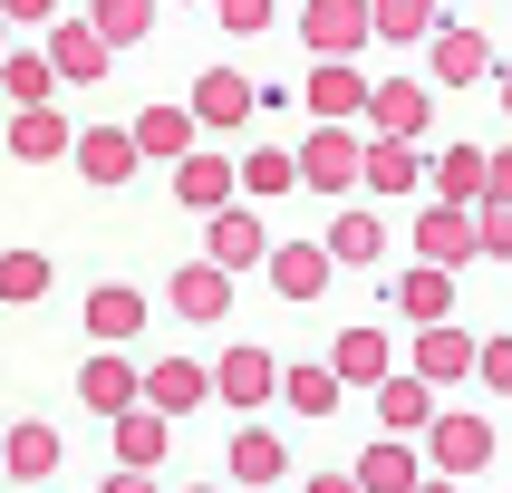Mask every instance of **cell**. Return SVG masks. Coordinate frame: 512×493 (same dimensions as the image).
Here are the masks:
<instances>
[{
  "mask_svg": "<svg viewBox=\"0 0 512 493\" xmlns=\"http://www.w3.org/2000/svg\"><path fill=\"white\" fill-rule=\"evenodd\" d=\"M300 174H310V194H358L368 184V116H319L300 136Z\"/></svg>",
  "mask_w": 512,
  "mask_h": 493,
  "instance_id": "cell-2",
  "label": "cell"
},
{
  "mask_svg": "<svg viewBox=\"0 0 512 493\" xmlns=\"http://www.w3.org/2000/svg\"><path fill=\"white\" fill-rule=\"evenodd\" d=\"M261 271H271V290H281V300H300V310H310L319 290H329V271H339V252H329V232H319V242H271V261H261Z\"/></svg>",
  "mask_w": 512,
  "mask_h": 493,
  "instance_id": "cell-19",
  "label": "cell"
},
{
  "mask_svg": "<svg viewBox=\"0 0 512 493\" xmlns=\"http://www.w3.org/2000/svg\"><path fill=\"white\" fill-rule=\"evenodd\" d=\"M136 397H145V368L126 358V339H97L87 368H78V406L87 416H116V406H136Z\"/></svg>",
  "mask_w": 512,
  "mask_h": 493,
  "instance_id": "cell-9",
  "label": "cell"
},
{
  "mask_svg": "<svg viewBox=\"0 0 512 493\" xmlns=\"http://www.w3.org/2000/svg\"><path fill=\"white\" fill-rule=\"evenodd\" d=\"M58 87H68V78H58L49 39H29V29H20V39L0 49V97H10V107H39V97H58Z\"/></svg>",
  "mask_w": 512,
  "mask_h": 493,
  "instance_id": "cell-23",
  "label": "cell"
},
{
  "mask_svg": "<svg viewBox=\"0 0 512 493\" xmlns=\"http://www.w3.org/2000/svg\"><path fill=\"white\" fill-rule=\"evenodd\" d=\"M126 126H136L145 165H174V155H194V145H203V116H194V97H165V107H136Z\"/></svg>",
  "mask_w": 512,
  "mask_h": 493,
  "instance_id": "cell-21",
  "label": "cell"
},
{
  "mask_svg": "<svg viewBox=\"0 0 512 493\" xmlns=\"http://www.w3.org/2000/svg\"><path fill=\"white\" fill-rule=\"evenodd\" d=\"M368 397H377V426H387V435H426L435 426V377H416V368L377 377Z\"/></svg>",
  "mask_w": 512,
  "mask_h": 493,
  "instance_id": "cell-28",
  "label": "cell"
},
{
  "mask_svg": "<svg viewBox=\"0 0 512 493\" xmlns=\"http://www.w3.org/2000/svg\"><path fill=\"white\" fill-rule=\"evenodd\" d=\"M493 68H503L493 39H484V29H464V20H445V29L426 39V78H435V87H484Z\"/></svg>",
  "mask_w": 512,
  "mask_h": 493,
  "instance_id": "cell-13",
  "label": "cell"
},
{
  "mask_svg": "<svg viewBox=\"0 0 512 493\" xmlns=\"http://www.w3.org/2000/svg\"><path fill=\"white\" fill-rule=\"evenodd\" d=\"M300 49H310V58L377 49V10H368V0H300Z\"/></svg>",
  "mask_w": 512,
  "mask_h": 493,
  "instance_id": "cell-6",
  "label": "cell"
},
{
  "mask_svg": "<svg viewBox=\"0 0 512 493\" xmlns=\"http://www.w3.org/2000/svg\"><path fill=\"white\" fill-rule=\"evenodd\" d=\"M87 339H126L136 348L145 339V290L136 281H97L87 290Z\"/></svg>",
  "mask_w": 512,
  "mask_h": 493,
  "instance_id": "cell-32",
  "label": "cell"
},
{
  "mask_svg": "<svg viewBox=\"0 0 512 493\" xmlns=\"http://www.w3.org/2000/svg\"><path fill=\"white\" fill-rule=\"evenodd\" d=\"M329 368H339L348 387H377V377H397V339H387L377 319H348L339 339H329Z\"/></svg>",
  "mask_w": 512,
  "mask_h": 493,
  "instance_id": "cell-24",
  "label": "cell"
},
{
  "mask_svg": "<svg viewBox=\"0 0 512 493\" xmlns=\"http://www.w3.org/2000/svg\"><path fill=\"white\" fill-rule=\"evenodd\" d=\"M426 435H387L377 426V445L358 455V493H426Z\"/></svg>",
  "mask_w": 512,
  "mask_h": 493,
  "instance_id": "cell-11",
  "label": "cell"
},
{
  "mask_svg": "<svg viewBox=\"0 0 512 493\" xmlns=\"http://www.w3.org/2000/svg\"><path fill=\"white\" fill-rule=\"evenodd\" d=\"M87 20L107 29L116 49H145V39H155V20H165V0H87Z\"/></svg>",
  "mask_w": 512,
  "mask_h": 493,
  "instance_id": "cell-36",
  "label": "cell"
},
{
  "mask_svg": "<svg viewBox=\"0 0 512 493\" xmlns=\"http://www.w3.org/2000/svg\"><path fill=\"white\" fill-rule=\"evenodd\" d=\"M368 10H377V39H387V49H426L435 29H445L435 0H368Z\"/></svg>",
  "mask_w": 512,
  "mask_h": 493,
  "instance_id": "cell-35",
  "label": "cell"
},
{
  "mask_svg": "<svg viewBox=\"0 0 512 493\" xmlns=\"http://www.w3.org/2000/svg\"><path fill=\"white\" fill-rule=\"evenodd\" d=\"M213 20H223V39H261L281 20V0H213Z\"/></svg>",
  "mask_w": 512,
  "mask_h": 493,
  "instance_id": "cell-37",
  "label": "cell"
},
{
  "mask_svg": "<svg viewBox=\"0 0 512 493\" xmlns=\"http://www.w3.org/2000/svg\"><path fill=\"white\" fill-rule=\"evenodd\" d=\"M194 116H203V136H242L261 116V87L242 68H194Z\"/></svg>",
  "mask_w": 512,
  "mask_h": 493,
  "instance_id": "cell-12",
  "label": "cell"
},
{
  "mask_svg": "<svg viewBox=\"0 0 512 493\" xmlns=\"http://www.w3.org/2000/svg\"><path fill=\"white\" fill-rule=\"evenodd\" d=\"M271 242H281V232L261 223L252 194H232V203H213V213H203V252L223 261V271H261V261H271Z\"/></svg>",
  "mask_w": 512,
  "mask_h": 493,
  "instance_id": "cell-4",
  "label": "cell"
},
{
  "mask_svg": "<svg viewBox=\"0 0 512 493\" xmlns=\"http://www.w3.org/2000/svg\"><path fill=\"white\" fill-rule=\"evenodd\" d=\"M165 10H213V0H165Z\"/></svg>",
  "mask_w": 512,
  "mask_h": 493,
  "instance_id": "cell-43",
  "label": "cell"
},
{
  "mask_svg": "<svg viewBox=\"0 0 512 493\" xmlns=\"http://www.w3.org/2000/svg\"><path fill=\"white\" fill-rule=\"evenodd\" d=\"M58 455H68V435L39 426V416L0 435V474H10V484H58Z\"/></svg>",
  "mask_w": 512,
  "mask_h": 493,
  "instance_id": "cell-27",
  "label": "cell"
},
{
  "mask_svg": "<svg viewBox=\"0 0 512 493\" xmlns=\"http://www.w3.org/2000/svg\"><path fill=\"white\" fill-rule=\"evenodd\" d=\"M39 39H49V58H58V78H68V87H107V78H116V58H126V49L107 39V29L87 20V10H78V20L58 10V20L39 29Z\"/></svg>",
  "mask_w": 512,
  "mask_h": 493,
  "instance_id": "cell-5",
  "label": "cell"
},
{
  "mask_svg": "<svg viewBox=\"0 0 512 493\" xmlns=\"http://www.w3.org/2000/svg\"><path fill=\"white\" fill-rule=\"evenodd\" d=\"M68 165H78L97 194H116V184H136L145 145H136V126H78V155H68Z\"/></svg>",
  "mask_w": 512,
  "mask_h": 493,
  "instance_id": "cell-16",
  "label": "cell"
},
{
  "mask_svg": "<svg viewBox=\"0 0 512 493\" xmlns=\"http://www.w3.org/2000/svg\"><path fill=\"white\" fill-rule=\"evenodd\" d=\"M213 397H223L232 416H261V406L281 397V358H271V348H252V339H232L223 358H213Z\"/></svg>",
  "mask_w": 512,
  "mask_h": 493,
  "instance_id": "cell-7",
  "label": "cell"
},
{
  "mask_svg": "<svg viewBox=\"0 0 512 493\" xmlns=\"http://www.w3.org/2000/svg\"><path fill=\"white\" fill-rule=\"evenodd\" d=\"M232 281H242V271H223V261L203 252V261H184V271L165 281V310L194 319V329H213V319H232Z\"/></svg>",
  "mask_w": 512,
  "mask_h": 493,
  "instance_id": "cell-14",
  "label": "cell"
},
{
  "mask_svg": "<svg viewBox=\"0 0 512 493\" xmlns=\"http://www.w3.org/2000/svg\"><path fill=\"white\" fill-rule=\"evenodd\" d=\"M174 203H184V213H213V203H232L242 194V155H232V145H194V155H174Z\"/></svg>",
  "mask_w": 512,
  "mask_h": 493,
  "instance_id": "cell-8",
  "label": "cell"
},
{
  "mask_svg": "<svg viewBox=\"0 0 512 493\" xmlns=\"http://www.w3.org/2000/svg\"><path fill=\"white\" fill-rule=\"evenodd\" d=\"M484 203H512V145H493V174H484Z\"/></svg>",
  "mask_w": 512,
  "mask_h": 493,
  "instance_id": "cell-40",
  "label": "cell"
},
{
  "mask_svg": "<svg viewBox=\"0 0 512 493\" xmlns=\"http://www.w3.org/2000/svg\"><path fill=\"white\" fill-rule=\"evenodd\" d=\"M493 97H503V116H512V68H493Z\"/></svg>",
  "mask_w": 512,
  "mask_h": 493,
  "instance_id": "cell-42",
  "label": "cell"
},
{
  "mask_svg": "<svg viewBox=\"0 0 512 493\" xmlns=\"http://www.w3.org/2000/svg\"><path fill=\"white\" fill-rule=\"evenodd\" d=\"M435 126V87L426 78H377L368 87V136H426Z\"/></svg>",
  "mask_w": 512,
  "mask_h": 493,
  "instance_id": "cell-22",
  "label": "cell"
},
{
  "mask_svg": "<svg viewBox=\"0 0 512 493\" xmlns=\"http://www.w3.org/2000/svg\"><path fill=\"white\" fill-rule=\"evenodd\" d=\"M358 194H377V203L426 194V136H368V184Z\"/></svg>",
  "mask_w": 512,
  "mask_h": 493,
  "instance_id": "cell-17",
  "label": "cell"
},
{
  "mask_svg": "<svg viewBox=\"0 0 512 493\" xmlns=\"http://www.w3.org/2000/svg\"><path fill=\"white\" fill-rule=\"evenodd\" d=\"M484 174H493V145H435V155H426V194L484 203Z\"/></svg>",
  "mask_w": 512,
  "mask_h": 493,
  "instance_id": "cell-29",
  "label": "cell"
},
{
  "mask_svg": "<svg viewBox=\"0 0 512 493\" xmlns=\"http://www.w3.org/2000/svg\"><path fill=\"white\" fill-rule=\"evenodd\" d=\"M145 397L165 406V416H194V406L213 397V368H203V358H145Z\"/></svg>",
  "mask_w": 512,
  "mask_h": 493,
  "instance_id": "cell-33",
  "label": "cell"
},
{
  "mask_svg": "<svg viewBox=\"0 0 512 493\" xmlns=\"http://www.w3.org/2000/svg\"><path fill=\"white\" fill-rule=\"evenodd\" d=\"M493 455H503V435H493L474 406H435V426H426V474L435 484H484Z\"/></svg>",
  "mask_w": 512,
  "mask_h": 493,
  "instance_id": "cell-1",
  "label": "cell"
},
{
  "mask_svg": "<svg viewBox=\"0 0 512 493\" xmlns=\"http://www.w3.org/2000/svg\"><path fill=\"white\" fill-rule=\"evenodd\" d=\"M474 387H484V397H512V329H503V339H484V358H474Z\"/></svg>",
  "mask_w": 512,
  "mask_h": 493,
  "instance_id": "cell-38",
  "label": "cell"
},
{
  "mask_svg": "<svg viewBox=\"0 0 512 493\" xmlns=\"http://www.w3.org/2000/svg\"><path fill=\"white\" fill-rule=\"evenodd\" d=\"M300 184H310L300 174V145H242V194L252 203H290Z\"/></svg>",
  "mask_w": 512,
  "mask_h": 493,
  "instance_id": "cell-31",
  "label": "cell"
},
{
  "mask_svg": "<svg viewBox=\"0 0 512 493\" xmlns=\"http://www.w3.org/2000/svg\"><path fill=\"white\" fill-rule=\"evenodd\" d=\"M484 261H512V203H484Z\"/></svg>",
  "mask_w": 512,
  "mask_h": 493,
  "instance_id": "cell-39",
  "label": "cell"
},
{
  "mask_svg": "<svg viewBox=\"0 0 512 493\" xmlns=\"http://www.w3.org/2000/svg\"><path fill=\"white\" fill-rule=\"evenodd\" d=\"M329 252H339V271H377L387 261V223H377V194H339V223H329Z\"/></svg>",
  "mask_w": 512,
  "mask_h": 493,
  "instance_id": "cell-25",
  "label": "cell"
},
{
  "mask_svg": "<svg viewBox=\"0 0 512 493\" xmlns=\"http://www.w3.org/2000/svg\"><path fill=\"white\" fill-rule=\"evenodd\" d=\"M10 155H20V165H68V155H78V126L58 116V97L10 107Z\"/></svg>",
  "mask_w": 512,
  "mask_h": 493,
  "instance_id": "cell-18",
  "label": "cell"
},
{
  "mask_svg": "<svg viewBox=\"0 0 512 493\" xmlns=\"http://www.w3.org/2000/svg\"><path fill=\"white\" fill-rule=\"evenodd\" d=\"M474 358H484V339H474L464 319H426V329H416V348H406V368L435 377V387H464V377H474Z\"/></svg>",
  "mask_w": 512,
  "mask_h": 493,
  "instance_id": "cell-10",
  "label": "cell"
},
{
  "mask_svg": "<svg viewBox=\"0 0 512 493\" xmlns=\"http://www.w3.org/2000/svg\"><path fill=\"white\" fill-rule=\"evenodd\" d=\"M368 68L358 58H310V78H300V107L310 116H368Z\"/></svg>",
  "mask_w": 512,
  "mask_h": 493,
  "instance_id": "cell-20",
  "label": "cell"
},
{
  "mask_svg": "<svg viewBox=\"0 0 512 493\" xmlns=\"http://www.w3.org/2000/svg\"><path fill=\"white\" fill-rule=\"evenodd\" d=\"M387 300H397L406 329H426V319H455V300H464V290H455V261H416V271H406Z\"/></svg>",
  "mask_w": 512,
  "mask_h": 493,
  "instance_id": "cell-26",
  "label": "cell"
},
{
  "mask_svg": "<svg viewBox=\"0 0 512 493\" xmlns=\"http://www.w3.org/2000/svg\"><path fill=\"white\" fill-rule=\"evenodd\" d=\"M339 397H348V377L329 368V358H290V368H281V406H290V416L319 426V416H339Z\"/></svg>",
  "mask_w": 512,
  "mask_h": 493,
  "instance_id": "cell-30",
  "label": "cell"
},
{
  "mask_svg": "<svg viewBox=\"0 0 512 493\" xmlns=\"http://www.w3.org/2000/svg\"><path fill=\"white\" fill-rule=\"evenodd\" d=\"M0 10H10L20 29H49V20H58V0H0Z\"/></svg>",
  "mask_w": 512,
  "mask_h": 493,
  "instance_id": "cell-41",
  "label": "cell"
},
{
  "mask_svg": "<svg viewBox=\"0 0 512 493\" xmlns=\"http://www.w3.org/2000/svg\"><path fill=\"white\" fill-rule=\"evenodd\" d=\"M49 281H58V261L39 252V242H10V252H0V310H29V300H49Z\"/></svg>",
  "mask_w": 512,
  "mask_h": 493,
  "instance_id": "cell-34",
  "label": "cell"
},
{
  "mask_svg": "<svg viewBox=\"0 0 512 493\" xmlns=\"http://www.w3.org/2000/svg\"><path fill=\"white\" fill-rule=\"evenodd\" d=\"M406 242H416V261H484V203H445V194H426V213L406 223Z\"/></svg>",
  "mask_w": 512,
  "mask_h": 493,
  "instance_id": "cell-3",
  "label": "cell"
},
{
  "mask_svg": "<svg viewBox=\"0 0 512 493\" xmlns=\"http://www.w3.org/2000/svg\"><path fill=\"white\" fill-rule=\"evenodd\" d=\"M223 474H232L242 493H271V484H290V445L261 426V416H242V426H232V445H223Z\"/></svg>",
  "mask_w": 512,
  "mask_h": 493,
  "instance_id": "cell-15",
  "label": "cell"
}]
</instances>
